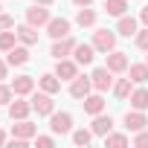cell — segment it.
Listing matches in <instances>:
<instances>
[{
	"label": "cell",
	"instance_id": "6da1fadb",
	"mask_svg": "<svg viewBox=\"0 0 148 148\" xmlns=\"http://www.w3.org/2000/svg\"><path fill=\"white\" fill-rule=\"evenodd\" d=\"M116 41H119V32H116V29H96L90 44L96 47V52H99V55H108V52H113V49H116Z\"/></svg>",
	"mask_w": 148,
	"mask_h": 148
},
{
	"label": "cell",
	"instance_id": "7a4b0ae2",
	"mask_svg": "<svg viewBox=\"0 0 148 148\" xmlns=\"http://www.w3.org/2000/svg\"><path fill=\"white\" fill-rule=\"evenodd\" d=\"M29 102H32V110H35L38 116H52V113H55V96H52V93H47V90L32 93V96H29Z\"/></svg>",
	"mask_w": 148,
	"mask_h": 148
},
{
	"label": "cell",
	"instance_id": "3957f363",
	"mask_svg": "<svg viewBox=\"0 0 148 148\" xmlns=\"http://www.w3.org/2000/svg\"><path fill=\"white\" fill-rule=\"evenodd\" d=\"M122 125H125L128 134H136V131H145V128H148V116H145V110L131 108V110L122 116Z\"/></svg>",
	"mask_w": 148,
	"mask_h": 148
},
{
	"label": "cell",
	"instance_id": "277c9868",
	"mask_svg": "<svg viewBox=\"0 0 148 148\" xmlns=\"http://www.w3.org/2000/svg\"><path fill=\"white\" fill-rule=\"evenodd\" d=\"M90 82H93V90H99V93H108V90H113V73L108 70V67H96L93 73H90Z\"/></svg>",
	"mask_w": 148,
	"mask_h": 148
},
{
	"label": "cell",
	"instance_id": "5b68a950",
	"mask_svg": "<svg viewBox=\"0 0 148 148\" xmlns=\"http://www.w3.org/2000/svg\"><path fill=\"white\" fill-rule=\"evenodd\" d=\"M49 131L55 134V136H61V134H73V113H67V110H55L52 116H49Z\"/></svg>",
	"mask_w": 148,
	"mask_h": 148
},
{
	"label": "cell",
	"instance_id": "8992f818",
	"mask_svg": "<svg viewBox=\"0 0 148 148\" xmlns=\"http://www.w3.org/2000/svg\"><path fill=\"white\" fill-rule=\"evenodd\" d=\"M67 93H70L73 99H79V102H82L84 96H90V93H93V82H90V76H82V73H79V76L70 82Z\"/></svg>",
	"mask_w": 148,
	"mask_h": 148
},
{
	"label": "cell",
	"instance_id": "52a82bcc",
	"mask_svg": "<svg viewBox=\"0 0 148 148\" xmlns=\"http://www.w3.org/2000/svg\"><path fill=\"white\" fill-rule=\"evenodd\" d=\"M52 73H55L61 82H73V79L79 76V61H76V58H58Z\"/></svg>",
	"mask_w": 148,
	"mask_h": 148
},
{
	"label": "cell",
	"instance_id": "ba28073f",
	"mask_svg": "<svg viewBox=\"0 0 148 148\" xmlns=\"http://www.w3.org/2000/svg\"><path fill=\"white\" fill-rule=\"evenodd\" d=\"M49 18H52V12H49V6H41V3H32L29 9H26V23H32V26H47L49 23Z\"/></svg>",
	"mask_w": 148,
	"mask_h": 148
},
{
	"label": "cell",
	"instance_id": "9c48e42d",
	"mask_svg": "<svg viewBox=\"0 0 148 148\" xmlns=\"http://www.w3.org/2000/svg\"><path fill=\"white\" fill-rule=\"evenodd\" d=\"M44 29H47V35H49L52 41H58V38H67V35H73V23H70L67 18H49V23H47Z\"/></svg>",
	"mask_w": 148,
	"mask_h": 148
},
{
	"label": "cell",
	"instance_id": "30bf717a",
	"mask_svg": "<svg viewBox=\"0 0 148 148\" xmlns=\"http://www.w3.org/2000/svg\"><path fill=\"white\" fill-rule=\"evenodd\" d=\"M113 76H119V73H128V67H131V58H128V52H122V49H113V52H108V64H105Z\"/></svg>",
	"mask_w": 148,
	"mask_h": 148
},
{
	"label": "cell",
	"instance_id": "8fae6325",
	"mask_svg": "<svg viewBox=\"0 0 148 148\" xmlns=\"http://www.w3.org/2000/svg\"><path fill=\"white\" fill-rule=\"evenodd\" d=\"M29 113H35V110H32V102H26V96H15L9 102V119L12 122L15 119H29Z\"/></svg>",
	"mask_w": 148,
	"mask_h": 148
},
{
	"label": "cell",
	"instance_id": "7c38bea8",
	"mask_svg": "<svg viewBox=\"0 0 148 148\" xmlns=\"http://www.w3.org/2000/svg\"><path fill=\"white\" fill-rule=\"evenodd\" d=\"M76 38L73 35H67V38H58V41H52V49H49V55L58 61V58H70L73 55V49H76Z\"/></svg>",
	"mask_w": 148,
	"mask_h": 148
},
{
	"label": "cell",
	"instance_id": "4fadbf2b",
	"mask_svg": "<svg viewBox=\"0 0 148 148\" xmlns=\"http://www.w3.org/2000/svg\"><path fill=\"white\" fill-rule=\"evenodd\" d=\"M82 108H84V113L93 119L96 113H102V110H105V93L93 90L90 96H84V99H82Z\"/></svg>",
	"mask_w": 148,
	"mask_h": 148
},
{
	"label": "cell",
	"instance_id": "5bb4252c",
	"mask_svg": "<svg viewBox=\"0 0 148 148\" xmlns=\"http://www.w3.org/2000/svg\"><path fill=\"white\" fill-rule=\"evenodd\" d=\"M90 131H93L96 136H102V139H105V136L113 131V116H110V113H105V110H102V113H96V116H93V122H90Z\"/></svg>",
	"mask_w": 148,
	"mask_h": 148
},
{
	"label": "cell",
	"instance_id": "9a60e30c",
	"mask_svg": "<svg viewBox=\"0 0 148 148\" xmlns=\"http://www.w3.org/2000/svg\"><path fill=\"white\" fill-rule=\"evenodd\" d=\"M35 84H38L35 76H26V73L12 79V90H15V96H32V93H35Z\"/></svg>",
	"mask_w": 148,
	"mask_h": 148
},
{
	"label": "cell",
	"instance_id": "2e32d148",
	"mask_svg": "<svg viewBox=\"0 0 148 148\" xmlns=\"http://www.w3.org/2000/svg\"><path fill=\"white\" fill-rule=\"evenodd\" d=\"M29 47L26 44H18V47H12L9 52H6V61H9V67H26L29 64Z\"/></svg>",
	"mask_w": 148,
	"mask_h": 148
},
{
	"label": "cell",
	"instance_id": "e0dca14e",
	"mask_svg": "<svg viewBox=\"0 0 148 148\" xmlns=\"http://www.w3.org/2000/svg\"><path fill=\"white\" fill-rule=\"evenodd\" d=\"M12 136H18V139H35L38 136V125H32L29 119H15L12 122Z\"/></svg>",
	"mask_w": 148,
	"mask_h": 148
},
{
	"label": "cell",
	"instance_id": "ac0fdd59",
	"mask_svg": "<svg viewBox=\"0 0 148 148\" xmlns=\"http://www.w3.org/2000/svg\"><path fill=\"white\" fill-rule=\"evenodd\" d=\"M73 58L79 61V67H87V64H93V58H96V47L93 44H76V49H73Z\"/></svg>",
	"mask_w": 148,
	"mask_h": 148
},
{
	"label": "cell",
	"instance_id": "d6986e66",
	"mask_svg": "<svg viewBox=\"0 0 148 148\" xmlns=\"http://www.w3.org/2000/svg\"><path fill=\"white\" fill-rule=\"evenodd\" d=\"M116 32H119L122 38H134V35L139 32V21L131 18V15H122V18H116Z\"/></svg>",
	"mask_w": 148,
	"mask_h": 148
},
{
	"label": "cell",
	"instance_id": "ffe728a7",
	"mask_svg": "<svg viewBox=\"0 0 148 148\" xmlns=\"http://www.w3.org/2000/svg\"><path fill=\"white\" fill-rule=\"evenodd\" d=\"M15 32H18V41L21 44H26V47H35L38 44V26H32V23H18L15 26Z\"/></svg>",
	"mask_w": 148,
	"mask_h": 148
},
{
	"label": "cell",
	"instance_id": "44dd1931",
	"mask_svg": "<svg viewBox=\"0 0 148 148\" xmlns=\"http://www.w3.org/2000/svg\"><path fill=\"white\" fill-rule=\"evenodd\" d=\"M96 21H99V15H96V9H90V6H82V9L76 12V23H79L82 29H93Z\"/></svg>",
	"mask_w": 148,
	"mask_h": 148
},
{
	"label": "cell",
	"instance_id": "7402d4cb",
	"mask_svg": "<svg viewBox=\"0 0 148 148\" xmlns=\"http://www.w3.org/2000/svg\"><path fill=\"white\" fill-rule=\"evenodd\" d=\"M38 90H47V93H61V79L55 76V73H44V76L38 79Z\"/></svg>",
	"mask_w": 148,
	"mask_h": 148
},
{
	"label": "cell",
	"instance_id": "603a6c76",
	"mask_svg": "<svg viewBox=\"0 0 148 148\" xmlns=\"http://www.w3.org/2000/svg\"><path fill=\"white\" fill-rule=\"evenodd\" d=\"M119 102H125V99H131V93H134V82H131V76L128 79H116L113 82V90H110Z\"/></svg>",
	"mask_w": 148,
	"mask_h": 148
},
{
	"label": "cell",
	"instance_id": "cb8c5ba5",
	"mask_svg": "<svg viewBox=\"0 0 148 148\" xmlns=\"http://www.w3.org/2000/svg\"><path fill=\"white\" fill-rule=\"evenodd\" d=\"M102 9H105L110 18H122V15H128V0H105Z\"/></svg>",
	"mask_w": 148,
	"mask_h": 148
},
{
	"label": "cell",
	"instance_id": "d4e9b609",
	"mask_svg": "<svg viewBox=\"0 0 148 148\" xmlns=\"http://www.w3.org/2000/svg\"><path fill=\"white\" fill-rule=\"evenodd\" d=\"M131 108H136V110H148V87H134V93H131Z\"/></svg>",
	"mask_w": 148,
	"mask_h": 148
},
{
	"label": "cell",
	"instance_id": "484cf974",
	"mask_svg": "<svg viewBox=\"0 0 148 148\" xmlns=\"http://www.w3.org/2000/svg\"><path fill=\"white\" fill-rule=\"evenodd\" d=\"M128 76H131L134 84H145V82H148V64H145V61H142V64H131V67H128Z\"/></svg>",
	"mask_w": 148,
	"mask_h": 148
},
{
	"label": "cell",
	"instance_id": "4316f807",
	"mask_svg": "<svg viewBox=\"0 0 148 148\" xmlns=\"http://www.w3.org/2000/svg\"><path fill=\"white\" fill-rule=\"evenodd\" d=\"M70 136H73V145H84V148H87V145L93 142V136H96V134H93L90 128H73V134H70Z\"/></svg>",
	"mask_w": 148,
	"mask_h": 148
},
{
	"label": "cell",
	"instance_id": "83f0119b",
	"mask_svg": "<svg viewBox=\"0 0 148 148\" xmlns=\"http://www.w3.org/2000/svg\"><path fill=\"white\" fill-rule=\"evenodd\" d=\"M125 145H131V136H128V134L110 131V134L105 136V148H125Z\"/></svg>",
	"mask_w": 148,
	"mask_h": 148
},
{
	"label": "cell",
	"instance_id": "f1b7e54d",
	"mask_svg": "<svg viewBox=\"0 0 148 148\" xmlns=\"http://www.w3.org/2000/svg\"><path fill=\"white\" fill-rule=\"evenodd\" d=\"M18 32L15 29H6V32H0V52H9L12 47H18Z\"/></svg>",
	"mask_w": 148,
	"mask_h": 148
},
{
	"label": "cell",
	"instance_id": "f546056e",
	"mask_svg": "<svg viewBox=\"0 0 148 148\" xmlns=\"http://www.w3.org/2000/svg\"><path fill=\"white\" fill-rule=\"evenodd\" d=\"M134 44H136V49H142V52H148V26H142L136 35H134Z\"/></svg>",
	"mask_w": 148,
	"mask_h": 148
},
{
	"label": "cell",
	"instance_id": "4dcf8cb0",
	"mask_svg": "<svg viewBox=\"0 0 148 148\" xmlns=\"http://www.w3.org/2000/svg\"><path fill=\"white\" fill-rule=\"evenodd\" d=\"M15 99V90H12V84H3L0 82V105H6L9 108V102Z\"/></svg>",
	"mask_w": 148,
	"mask_h": 148
},
{
	"label": "cell",
	"instance_id": "1f68e13d",
	"mask_svg": "<svg viewBox=\"0 0 148 148\" xmlns=\"http://www.w3.org/2000/svg\"><path fill=\"white\" fill-rule=\"evenodd\" d=\"M131 145H136V148H148V128H145V131H136L134 139H131Z\"/></svg>",
	"mask_w": 148,
	"mask_h": 148
},
{
	"label": "cell",
	"instance_id": "d6a6232c",
	"mask_svg": "<svg viewBox=\"0 0 148 148\" xmlns=\"http://www.w3.org/2000/svg\"><path fill=\"white\" fill-rule=\"evenodd\" d=\"M18 23H15V18L12 15H6V12H0V32H6V29H15Z\"/></svg>",
	"mask_w": 148,
	"mask_h": 148
},
{
	"label": "cell",
	"instance_id": "836d02e7",
	"mask_svg": "<svg viewBox=\"0 0 148 148\" xmlns=\"http://www.w3.org/2000/svg\"><path fill=\"white\" fill-rule=\"evenodd\" d=\"M35 145H38V148H52V145H55V136H41V134H38V136H35Z\"/></svg>",
	"mask_w": 148,
	"mask_h": 148
},
{
	"label": "cell",
	"instance_id": "e575fe53",
	"mask_svg": "<svg viewBox=\"0 0 148 148\" xmlns=\"http://www.w3.org/2000/svg\"><path fill=\"white\" fill-rule=\"evenodd\" d=\"M6 79H9V61L0 58V82H6Z\"/></svg>",
	"mask_w": 148,
	"mask_h": 148
},
{
	"label": "cell",
	"instance_id": "d590c367",
	"mask_svg": "<svg viewBox=\"0 0 148 148\" xmlns=\"http://www.w3.org/2000/svg\"><path fill=\"white\" fill-rule=\"evenodd\" d=\"M139 23H142V26H148V6H142V9H139Z\"/></svg>",
	"mask_w": 148,
	"mask_h": 148
},
{
	"label": "cell",
	"instance_id": "8d00e7d4",
	"mask_svg": "<svg viewBox=\"0 0 148 148\" xmlns=\"http://www.w3.org/2000/svg\"><path fill=\"white\" fill-rule=\"evenodd\" d=\"M73 3H76V6L82 9V6H93V0H73Z\"/></svg>",
	"mask_w": 148,
	"mask_h": 148
},
{
	"label": "cell",
	"instance_id": "74e56055",
	"mask_svg": "<svg viewBox=\"0 0 148 148\" xmlns=\"http://www.w3.org/2000/svg\"><path fill=\"white\" fill-rule=\"evenodd\" d=\"M32 3H41V6H55V0H32Z\"/></svg>",
	"mask_w": 148,
	"mask_h": 148
},
{
	"label": "cell",
	"instance_id": "f35d334b",
	"mask_svg": "<svg viewBox=\"0 0 148 148\" xmlns=\"http://www.w3.org/2000/svg\"><path fill=\"white\" fill-rule=\"evenodd\" d=\"M6 142H9V136H6V131H3V128H0V145H6Z\"/></svg>",
	"mask_w": 148,
	"mask_h": 148
},
{
	"label": "cell",
	"instance_id": "ab89813d",
	"mask_svg": "<svg viewBox=\"0 0 148 148\" xmlns=\"http://www.w3.org/2000/svg\"><path fill=\"white\" fill-rule=\"evenodd\" d=\"M0 12H3V3H0Z\"/></svg>",
	"mask_w": 148,
	"mask_h": 148
},
{
	"label": "cell",
	"instance_id": "60d3db41",
	"mask_svg": "<svg viewBox=\"0 0 148 148\" xmlns=\"http://www.w3.org/2000/svg\"><path fill=\"white\" fill-rule=\"evenodd\" d=\"M145 64H148V55H145Z\"/></svg>",
	"mask_w": 148,
	"mask_h": 148
}]
</instances>
